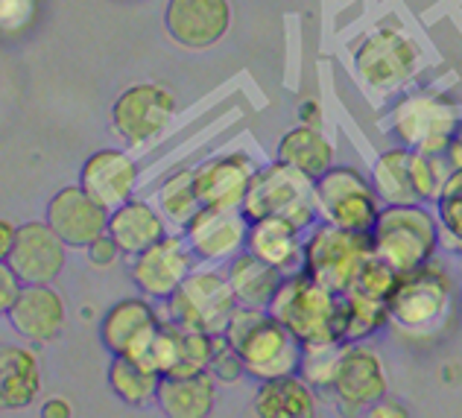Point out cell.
Segmentation results:
<instances>
[{
  "label": "cell",
  "mask_w": 462,
  "mask_h": 418,
  "mask_svg": "<svg viewBox=\"0 0 462 418\" xmlns=\"http://www.w3.org/2000/svg\"><path fill=\"white\" fill-rule=\"evenodd\" d=\"M389 325L401 337L433 339L451 328L457 316V281L448 266L433 257L424 266L404 273L386 302Z\"/></svg>",
  "instance_id": "6da1fadb"
},
{
  "label": "cell",
  "mask_w": 462,
  "mask_h": 418,
  "mask_svg": "<svg viewBox=\"0 0 462 418\" xmlns=\"http://www.w3.org/2000/svg\"><path fill=\"white\" fill-rule=\"evenodd\" d=\"M223 334L240 351L243 366H246V377H254L258 384L270 377L299 372L305 342L270 311L237 304V311L231 313Z\"/></svg>",
  "instance_id": "7a4b0ae2"
},
{
  "label": "cell",
  "mask_w": 462,
  "mask_h": 418,
  "mask_svg": "<svg viewBox=\"0 0 462 418\" xmlns=\"http://www.w3.org/2000/svg\"><path fill=\"white\" fill-rule=\"evenodd\" d=\"M374 255H381L401 275L424 266L442 246L439 214H430L424 202L416 205H383L372 228Z\"/></svg>",
  "instance_id": "3957f363"
},
{
  "label": "cell",
  "mask_w": 462,
  "mask_h": 418,
  "mask_svg": "<svg viewBox=\"0 0 462 418\" xmlns=\"http://www.w3.org/2000/svg\"><path fill=\"white\" fill-rule=\"evenodd\" d=\"M240 211L246 214L249 223L266 217H282L299 226L301 231H310L322 219L319 196H316V179L284 162H278V158L273 164L258 170Z\"/></svg>",
  "instance_id": "277c9868"
},
{
  "label": "cell",
  "mask_w": 462,
  "mask_h": 418,
  "mask_svg": "<svg viewBox=\"0 0 462 418\" xmlns=\"http://www.w3.org/2000/svg\"><path fill=\"white\" fill-rule=\"evenodd\" d=\"M275 319L293 330L301 342L339 339V319H343V296L319 284L305 269L284 275L273 304L266 307ZM343 342V339H339Z\"/></svg>",
  "instance_id": "5b68a950"
},
{
  "label": "cell",
  "mask_w": 462,
  "mask_h": 418,
  "mask_svg": "<svg viewBox=\"0 0 462 418\" xmlns=\"http://www.w3.org/2000/svg\"><path fill=\"white\" fill-rule=\"evenodd\" d=\"M372 255V231H348L319 219L305 235V266L301 269L328 290L346 296L355 290L360 269Z\"/></svg>",
  "instance_id": "8992f818"
},
{
  "label": "cell",
  "mask_w": 462,
  "mask_h": 418,
  "mask_svg": "<svg viewBox=\"0 0 462 418\" xmlns=\"http://www.w3.org/2000/svg\"><path fill=\"white\" fill-rule=\"evenodd\" d=\"M421 47L395 21L378 23L355 51V70L374 94H395L416 79Z\"/></svg>",
  "instance_id": "52a82bcc"
},
{
  "label": "cell",
  "mask_w": 462,
  "mask_h": 418,
  "mask_svg": "<svg viewBox=\"0 0 462 418\" xmlns=\"http://www.w3.org/2000/svg\"><path fill=\"white\" fill-rule=\"evenodd\" d=\"M462 123L459 106L451 94L436 88H416L404 94L393 106L389 126L395 138L410 150L442 153L454 141V132Z\"/></svg>",
  "instance_id": "ba28073f"
},
{
  "label": "cell",
  "mask_w": 462,
  "mask_h": 418,
  "mask_svg": "<svg viewBox=\"0 0 462 418\" xmlns=\"http://www.w3.org/2000/svg\"><path fill=\"white\" fill-rule=\"evenodd\" d=\"M237 311L235 290L228 284L226 269L214 264H202L190 273V278L170 296L162 307V316L185 328H199L208 334H223L231 313Z\"/></svg>",
  "instance_id": "9c48e42d"
},
{
  "label": "cell",
  "mask_w": 462,
  "mask_h": 418,
  "mask_svg": "<svg viewBox=\"0 0 462 418\" xmlns=\"http://www.w3.org/2000/svg\"><path fill=\"white\" fill-rule=\"evenodd\" d=\"M316 196H319V214L325 223L348 231H372L383 211L372 179L351 164H334L316 179Z\"/></svg>",
  "instance_id": "30bf717a"
},
{
  "label": "cell",
  "mask_w": 462,
  "mask_h": 418,
  "mask_svg": "<svg viewBox=\"0 0 462 418\" xmlns=\"http://www.w3.org/2000/svg\"><path fill=\"white\" fill-rule=\"evenodd\" d=\"M112 132L126 146L155 141L176 117V97L162 82H138L120 91L112 103Z\"/></svg>",
  "instance_id": "8fae6325"
},
{
  "label": "cell",
  "mask_w": 462,
  "mask_h": 418,
  "mask_svg": "<svg viewBox=\"0 0 462 418\" xmlns=\"http://www.w3.org/2000/svg\"><path fill=\"white\" fill-rule=\"evenodd\" d=\"M129 261V275L135 281V287L141 290V296L152 302H167L170 296H176V290L185 284L199 264L185 231L181 235H164L150 249L138 252Z\"/></svg>",
  "instance_id": "7c38bea8"
},
{
  "label": "cell",
  "mask_w": 462,
  "mask_h": 418,
  "mask_svg": "<svg viewBox=\"0 0 462 418\" xmlns=\"http://www.w3.org/2000/svg\"><path fill=\"white\" fill-rule=\"evenodd\" d=\"M331 398L346 415L369 413L381 398H386V368L381 354L363 342H346Z\"/></svg>",
  "instance_id": "4fadbf2b"
},
{
  "label": "cell",
  "mask_w": 462,
  "mask_h": 418,
  "mask_svg": "<svg viewBox=\"0 0 462 418\" xmlns=\"http://www.w3.org/2000/svg\"><path fill=\"white\" fill-rule=\"evenodd\" d=\"M199 264L226 266L231 257L246 249L249 219L240 208H211L202 205L197 217L181 228Z\"/></svg>",
  "instance_id": "5bb4252c"
},
{
  "label": "cell",
  "mask_w": 462,
  "mask_h": 418,
  "mask_svg": "<svg viewBox=\"0 0 462 418\" xmlns=\"http://www.w3.org/2000/svg\"><path fill=\"white\" fill-rule=\"evenodd\" d=\"M231 21H235L231 0H167L164 6L167 35L185 51H208L223 42Z\"/></svg>",
  "instance_id": "9a60e30c"
},
{
  "label": "cell",
  "mask_w": 462,
  "mask_h": 418,
  "mask_svg": "<svg viewBox=\"0 0 462 418\" xmlns=\"http://www.w3.org/2000/svg\"><path fill=\"white\" fill-rule=\"evenodd\" d=\"M4 261L23 278V284H53L68 261V243L47 219L18 226L15 243Z\"/></svg>",
  "instance_id": "2e32d148"
},
{
  "label": "cell",
  "mask_w": 462,
  "mask_h": 418,
  "mask_svg": "<svg viewBox=\"0 0 462 418\" xmlns=\"http://www.w3.org/2000/svg\"><path fill=\"white\" fill-rule=\"evenodd\" d=\"M162 311L152 304V299H120L112 304L100 319V342L108 354H126L132 360L147 358L150 342L162 325Z\"/></svg>",
  "instance_id": "e0dca14e"
},
{
  "label": "cell",
  "mask_w": 462,
  "mask_h": 418,
  "mask_svg": "<svg viewBox=\"0 0 462 418\" xmlns=\"http://www.w3.org/2000/svg\"><path fill=\"white\" fill-rule=\"evenodd\" d=\"M108 217L112 211L97 202L82 184H68L56 190L47 202L44 219L56 228V235L68 243V249H88V246L108 231Z\"/></svg>",
  "instance_id": "ac0fdd59"
},
{
  "label": "cell",
  "mask_w": 462,
  "mask_h": 418,
  "mask_svg": "<svg viewBox=\"0 0 462 418\" xmlns=\"http://www.w3.org/2000/svg\"><path fill=\"white\" fill-rule=\"evenodd\" d=\"M15 334L32 346H47L62 337L68 322V304L53 284H27L15 307L6 313Z\"/></svg>",
  "instance_id": "d6986e66"
},
{
  "label": "cell",
  "mask_w": 462,
  "mask_h": 418,
  "mask_svg": "<svg viewBox=\"0 0 462 418\" xmlns=\"http://www.w3.org/2000/svg\"><path fill=\"white\" fill-rule=\"evenodd\" d=\"M258 170V162L243 150L208 158V162L197 167V190L202 205L243 208V200H246Z\"/></svg>",
  "instance_id": "ffe728a7"
},
{
  "label": "cell",
  "mask_w": 462,
  "mask_h": 418,
  "mask_svg": "<svg viewBox=\"0 0 462 418\" xmlns=\"http://www.w3.org/2000/svg\"><path fill=\"white\" fill-rule=\"evenodd\" d=\"M79 184L112 211L135 196L138 164L124 150H97L79 167Z\"/></svg>",
  "instance_id": "44dd1931"
},
{
  "label": "cell",
  "mask_w": 462,
  "mask_h": 418,
  "mask_svg": "<svg viewBox=\"0 0 462 418\" xmlns=\"http://www.w3.org/2000/svg\"><path fill=\"white\" fill-rule=\"evenodd\" d=\"M305 235L308 231H301L299 226L282 217L254 219V223H249L246 249L270 266L282 269L284 275H290L305 266Z\"/></svg>",
  "instance_id": "7402d4cb"
},
{
  "label": "cell",
  "mask_w": 462,
  "mask_h": 418,
  "mask_svg": "<svg viewBox=\"0 0 462 418\" xmlns=\"http://www.w3.org/2000/svg\"><path fill=\"white\" fill-rule=\"evenodd\" d=\"M252 413L258 418H313L319 413V392L299 372L261 380Z\"/></svg>",
  "instance_id": "603a6c76"
},
{
  "label": "cell",
  "mask_w": 462,
  "mask_h": 418,
  "mask_svg": "<svg viewBox=\"0 0 462 418\" xmlns=\"http://www.w3.org/2000/svg\"><path fill=\"white\" fill-rule=\"evenodd\" d=\"M108 235L117 240V246L124 249L126 257H135L138 252L150 249L152 243L170 235V231H167V217L158 211V205L132 196L124 205L112 208Z\"/></svg>",
  "instance_id": "cb8c5ba5"
},
{
  "label": "cell",
  "mask_w": 462,
  "mask_h": 418,
  "mask_svg": "<svg viewBox=\"0 0 462 418\" xmlns=\"http://www.w3.org/2000/svg\"><path fill=\"white\" fill-rule=\"evenodd\" d=\"M42 395V363L27 346H4L0 351V407L21 413Z\"/></svg>",
  "instance_id": "d4e9b609"
},
{
  "label": "cell",
  "mask_w": 462,
  "mask_h": 418,
  "mask_svg": "<svg viewBox=\"0 0 462 418\" xmlns=\"http://www.w3.org/2000/svg\"><path fill=\"white\" fill-rule=\"evenodd\" d=\"M217 386L211 372L164 375L155 404L167 418H205L217 407Z\"/></svg>",
  "instance_id": "484cf974"
},
{
  "label": "cell",
  "mask_w": 462,
  "mask_h": 418,
  "mask_svg": "<svg viewBox=\"0 0 462 418\" xmlns=\"http://www.w3.org/2000/svg\"><path fill=\"white\" fill-rule=\"evenodd\" d=\"M226 275L228 284L235 290V299L243 307H266L273 304L278 287H282L284 273L282 269L270 266L266 261H261L258 255H252L249 249H243L237 257H231L226 264Z\"/></svg>",
  "instance_id": "4316f807"
},
{
  "label": "cell",
  "mask_w": 462,
  "mask_h": 418,
  "mask_svg": "<svg viewBox=\"0 0 462 418\" xmlns=\"http://www.w3.org/2000/svg\"><path fill=\"white\" fill-rule=\"evenodd\" d=\"M275 155H278V162L301 170V173H308L310 179H319L322 173H328L337 158L334 144L325 138L322 129L305 126V123H299L296 129H287L282 135V141L275 146Z\"/></svg>",
  "instance_id": "83f0119b"
},
{
  "label": "cell",
  "mask_w": 462,
  "mask_h": 418,
  "mask_svg": "<svg viewBox=\"0 0 462 418\" xmlns=\"http://www.w3.org/2000/svg\"><path fill=\"white\" fill-rule=\"evenodd\" d=\"M372 184L378 190L383 205H416L421 202L416 179H412V150L410 146H395L378 155L372 167Z\"/></svg>",
  "instance_id": "f1b7e54d"
},
{
  "label": "cell",
  "mask_w": 462,
  "mask_h": 418,
  "mask_svg": "<svg viewBox=\"0 0 462 418\" xmlns=\"http://www.w3.org/2000/svg\"><path fill=\"white\" fill-rule=\"evenodd\" d=\"M162 377L164 375L155 372L152 366L132 360L126 354H112V363H108L106 372L108 389L129 407H147L150 401H155Z\"/></svg>",
  "instance_id": "f546056e"
},
{
  "label": "cell",
  "mask_w": 462,
  "mask_h": 418,
  "mask_svg": "<svg viewBox=\"0 0 462 418\" xmlns=\"http://www.w3.org/2000/svg\"><path fill=\"white\" fill-rule=\"evenodd\" d=\"M155 205L167 217V223L185 228L202 208L197 190V167H181L176 173H170L162 181V188L155 190Z\"/></svg>",
  "instance_id": "4dcf8cb0"
},
{
  "label": "cell",
  "mask_w": 462,
  "mask_h": 418,
  "mask_svg": "<svg viewBox=\"0 0 462 418\" xmlns=\"http://www.w3.org/2000/svg\"><path fill=\"white\" fill-rule=\"evenodd\" d=\"M389 325V307L381 299L363 296V293H346L343 296V319H339V339L363 342Z\"/></svg>",
  "instance_id": "1f68e13d"
},
{
  "label": "cell",
  "mask_w": 462,
  "mask_h": 418,
  "mask_svg": "<svg viewBox=\"0 0 462 418\" xmlns=\"http://www.w3.org/2000/svg\"><path fill=\"white\" fill-rule=\"evenodd\" d=\"M459 173L457 164L451 162L448 150L442 153H424V150H412V179H416V188L421 202H439L448 193V184Z\"/></svg>",
  "instance_id": "d6a6232c"
},
{
  "label": "cell",
  "mask_w": 462,
  "mask_h": 418,
  "mask_svg": "<svg viewBox=\"0 0 462 418\" xmlns=\"http://www.w3.org/2000/svg\"><path fill=\"white\" fill-rule=\"evenodd\" d=\"M343 348H346V342H339V339L305 342L299 375L305 377L316 392H328V395H331L337 368H339V360H343Z\"/></svg>",
  "instance_id": "836d02e7"
},
{
  "label": "cell",
  "mask_w": 462,
  "mask_h": 418,
  "mask_svg": "<svg viewBox=\"0 0 462 418\" xmlns=\"http://www.w3.org/2000/svg\"><path fill=\"white\" fill-rule=\"evenodd\" d=\"M401 273L395 266H389L381 255H372L366 264H363L360 275H357V284L351 293H363V296H372V299H381L389 302L393 290L398 287Z\"/></svg>",
  "instance_id": "e575fe53"
},
{
  "label": "cell",
  "mask_w": 462,
  "mask_h": 418,
  "mask_svg": "<svg viewBox=\"0 0 462 418\" xmlns=\"http://www.w3.org/2000/svg\"><path fill=\"white\" fill-rule=\"evenodd\" d=\"M208 372L214 375V380L220 386H235V384H240V377L246 375V366H243L240 351L231 346L226 334L214 337V354H211Z\"/></svg>",
  "instance_id": "d590c367"
},
{
  "label": "cell",
  "mask_w": 462,
  "mask_h": 418,
  "mask_svg": "<svg viewBox=\"0 0 462 418\" xmlns=\"http://www.w3.org/2000/svg\"><path fill=\"white\" fill-rule=\"evenodd\" d=\"M436 214H439L442 228V246L448 252L462 257V190H454L436 202Z\"/></svg>",
  "instance_id": "8d00e7d4"
},
{
  "label": "cell",
  "mask_w": 462,
  "mask_h": 418,
  "mask_svg": "<svg viewBox=\"0 0 462 418\" xmlns=\"http://www.w3.org/2000/svg\"><path fill=\"white\" fill-rule=\"evenodd\" d=\"M42 0H0V27L6 35H18L39 15Z\"/></svg>",
  "instance_id": "74e56055"
},
{
  "label": "cell",
  "mask_w": 462,
  "mask_h": 418,
  "mask_svg": "<svg viewBox=\"0 0 462 418\" xmlns=\"http://www.w3.org/2000/svg\"><path fill=\"white\" fill-rule=\"evenodd\" d=\"M85 255H88V264H91L94 269H112V266L120 261V257H126L124 249H120L117 240H115L112 235H108V231H106L103 237H97V240L88 246V249H85Z\"/></svg>",
  "instance_id": "f35d334b"
},
{
  "label": "cell",
  "mask_w": 462,
  "mask_h": 418,
  "mask_svg": "<svg viewBox=\"0 0 462 418\" xmlns=\"http://www.w3.org/2000/svg\"><path fill=\"white\" fill-rule=\"evenodd\" d=\"M23 278L12 269L6 261L0 264V311H4V316L15 307V302L21 299V293H23Z\"/></svg>",
  "instance_id": "ab89813d"
},
{
  "label": "cell",
  "mask_w": 462,
  "mask_h": 418,
  "mask_svg": "<svg viewBox=\"0 0 462 418\" xmlns=\"http://www.w3.org/2000/svg\"><path fill=\"white\" fill-rule=\"evenodd\" d=\"M322 106L319 100H313V97H308V100L299 103V123H305V126H313V129H322Z\"/></svg>",
  "instance_id": "60d3db41"
},
{
  "label": "cell",
  "mask_w": 462,
  "mask_h": 418,
  "mask_svg": "<svg viewBox=\"0 0 462 418\" xmlns=\"http://www.w3.org/2000/svg\"><path fill=\"white\" fill-rule=\"evenodd\" d=\"M42 415L44 418H70L74 415V407H70L68 398H47L42 404Z\"/></svg>",
  "instance_id": "b9f144b4"
},
{
  "label": "cell",
  "mask_w": 462,
  "mask_h": 418,
  "mask_svg": "<svg viewBox=\"0 0 462 418\" xmlns=\"http://www.w3.org/2000/svg\"><path fill=\"white\" fill-rule=\"evenodd\" d=\"M366 415H372V418H389V415H395V418H404V415H410L407 413V407H401L398 401H389V398H381L374 407L366 413Z\"/></svg>",
  "instance_id": "7bdbcfd3"
},
{
  "label": "cell",
  "mask_w": 462,
  "mask_h": 418,
  "mask_svg": "<svg viewBox=\"0 0 462 418\" xmlns=\"http://www.w3.org/2000/svg\"><path fill=\"white\" fill-rule=\"evenodd\" d=\"M15 235H18V226L9 223V219H0V257H6L12 243H15Z\"/></svg>",
  "instance_id": "ee69618b"
},
{
  "label": "cell",
  "mask_w": 462,
  "mask_h": 418,
  "mask_svg": "<svg viewBox=\"0 0 462 418\" xmlns=\"http://www.w3.org/2000/svg\"><path fill=\"white\" fill-rule=\"evenodd\" d=\"M448 155H451V162L457 164V170H462V123L454 132V141L448 144Z\"/></svg>",
  "instance_id": "f6af8a7d"
}]
</instances>
